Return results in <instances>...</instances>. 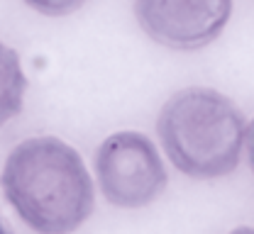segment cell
I'll use <instances>...</instances> for the list:
<instances>
[{
  "instance_id": "cell-5",
  "label": "cell",
  "mask_w": 254,
  "mask_h": 234,
  "mask_svg": "<svg viewBox=\"0 0 254 234\" xmlns=\"http://www.w3.org/2000/svg\"><path fill=\"white\" fill-rule=\"evenodd\" d=\"M25 93H27V76L20 54L5 42H0V127L22 112Z\"/></svg>"
},
{
  "instance_id": "cell-9",
  "label": "cell",
  "mask_w": 254,
  "mask_h": 234,
  "mask_svg": "<svg viewBox=\"0 0 254 234\" xmlns=\"http://www.w3.org/2000/svg\"><path fill=\"white\" fill-rule=\"evenodd\" d=\"M0 234H12V230H10V227L2 222V220H0Z\"/></svg>"
},
{
  "instance_id": "cell-4",
  "label": "cell",
  "mask_w": 254,
  "mask_h": 234,
  "mask_svg": "<svg viewBox=\"0 0 254 234\" xmlns=\"http://www.w3.org/2000/svg\"><path fill=\"white\" fill-rule=\"evenodd\" d=\"M232 0H134V17L152 42L176 51L213 44L227 27Z\"/></svg>"
},
{
  "instance_id": "cell-6",
  "label": "cell",
  "mask_w": 254,
  "mask_h": 234,
  "mask_svg": "<svg viewBox=\"0 0 254 234\" xmlns=\"http://www.w3.org/2000/svg\"><path fill=\"white\" fill-rule=\"evenodd\" d=\"M32 10H37L39 15H47V17H64V15H71L76 12L86 0H25Z\"/></svg>"
},
{
  "instance_id": "cell-7",
  "label": "cell",
  "mask_w": 254,
  "mask_h": 234,
  "mask_svg": "<svg viewBox=\"0 0 254 234\" xmlns=\"http://www.w3.org/2000/svg\"><path fill=\"white\" fill-rule=\"evenodd\" d=\"M245 146H247V161L252 166V173H254V117L252 122L247 125V134H245Z\"/></svg>"
},
{
  "instance_id": "cell-8",
  "label": "cell",
  "mask_w": 254,
  "mask_h": 234,
  "mask_svg": "<svg viewBox=\"0 0 254 234\" xmlns=\"http://www.w3.org/2000/svg\"><path fill=\"white\" fill-rule=\"evenodd\" d=\"M230 234H254V227H237V230H232Z\"/></svg>"
},
{
  "instance_id": "cell-2",
  "label": "cell",
  "mask_w": 254,
  "mask_h": 234,
  "mask_svg": "<svg viewBox=\"0 0 254 234\" xmlns=\"http://www.w3.org/2000/svg\"><path fill=\"white\" fill-rule=\"evenodd\" d=\"M157 134L169 161L195 181L230 176L240 166L247 125L215 88L190 86L161 105Z\"/></svg>"
},
{
  "instance_id": "cell-3",
  "label": "cell",
  "mask_w": 254,
  "mask_h": 234,
  "mask_svg": "<svg viewBox=\"0 0 254 234\" xmlns=\"http://www.w3.org/2000/svg\"><path fill=\"white\" fill-rule=\"evenodd\" d=\"M93 164L103 198L123 210L152 205L169 183L164 159L154 141L134 130H123L103 139Z\"/></svg>"
},
{
  "instance_id": "cell-1",
  "label": "cell",
  "mask_w": 254,
  "mask_h": 234,
  "mask_svg": "<svg viewBox=\"0 0 254 234\" xmlns=\"http://www.w3.org/2000/svg\"><path fill=\"white\" fill-rule=\"evenodd\" d=\"M0 188L37 234H73L93 212V181L81 154L59 137H30L10 149Z\"/></svg>"
}]
</instances>
